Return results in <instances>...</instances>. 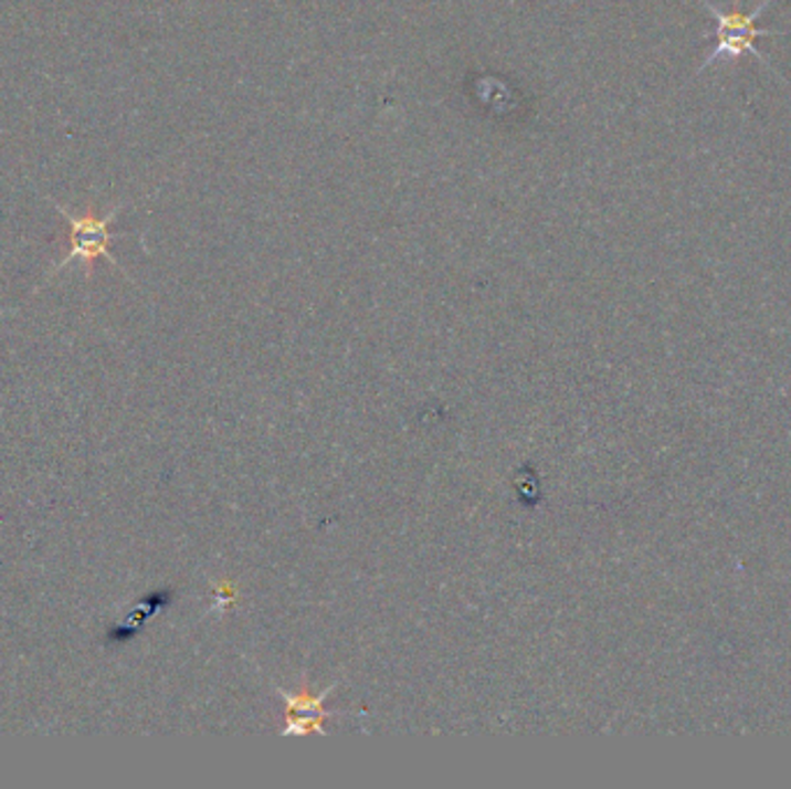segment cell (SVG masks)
I'll list each match as a JSON object with an SVG mask.
<instances>
[{"mask_svg":"<svg viewBox=\"0 0 791 789\" xmlns=\"http://www.w3.org/2000/svg\"><path fill=\"white\" fill-rule=\"evenodd\" d=\"M54 209L67 220V228H70V249L65 253V257L52 266V271H49V276L59 274L61 269H65L67 264H72L74 260H82L88 269L93 266V262L97 257H105L109 260L116 269H120L118 260L112 255V241L123 236V234H116L112 232V223L116 220V215L120 213V207H116L112 213L97 218L93 213H86V215H72L67 209H63L61 204H56L52 200ZM46 276V278H49Z\"/></svg>","mask_w":791,"mask_h":789,"instance_id":"cell-2","label":"cell"},{"mask_svg":"<svg viewBox=\"0 0 791 789\" xmlns=\"http://www.w3.org/2000/svg\"><path fill=\"white\" fill-rule=\"evenodd\" d=\"M769 6H771V0H761V3L752 12L740 14V12H725L718 6H713V3H708V0H704V8L710 12V17L715 21V31L706 33V38H713L715 46L708 52L706 61L699 65L697 75L715 63L738 61L743 56H752L763 65H771L769 59H766V54H761L757 49L759 38L780 35V31H773V29H757V19L766 10H769Z\"/></svg>","mask_w":791,"mask_h":789,"instance_id":"cell-1","label":"cell"}]
</instances>
